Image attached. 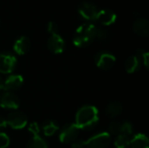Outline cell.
I'll list each match as a JSON object with an SVG mask.
<instances>
[{"label": "cell", "mask_w": 149, "mask_h": 148, "mask_svg": "<svg viewBox=\"0 0 149 148\" xmlns=\"http://www.w3.org/2000/svg\"><path fill=\"white\" fill-rule=\"evenodd\" d=\"M98 121L99 113L97 108L92 106H85L78 111L75 125L79 130L90 131L96 126Z\"/></svg>", "instance_id": "1"}, {"label": "cell", "mask_w": 149, "mask_h": 148, "mask_svg": "<svg viewBox=\"0 0 149 148\" xmlns=\"http://www.w3.org/2000/svg\"><path fill=\"white\" fill-rule=\"evenodd\" d=\"M96 32L97 27L95 25L90 23L83 24L75 31L73 37L74 45L79 48L88 46L96 38Z\"/></svg>", "instance_id": "2"}, {"label": "cell", "mask_w": 149, "mask_h": 148, "mask_svg": "<svg viewBox=\"0 0 149 148\" xmlns=\"http://www.w3.org/2000/svg\"><path fill=\"white\" fill-rule=\"evenodd\" d=\"M79 129L75 124L65 125L59 133V140L64 144H72L78 139Z\"/></svg>", "instance_id": "3"}, {"label": "cell", "mask_w": 149, "mask_h": 148, "mask_svg": "<svg viewBox=\"0 0 149 148\" xmlns=\"http://www.w3.org/2000/svg\"><path fill=\"white\" fill-rule=\"evenodd\" d=\"M116 62V58L114 55L108 51H100L95 56V63L96 65L105 71H108L112 69Z\"/></svg>", "instance_id": "4"}, {"label": "cell", "mask_w": 149, "mask_h": 148, "mask_svg": "<svg viewBox=\"0 0 149 148\" xmlns=\"http://www.w3.org/2000/svg\"><path fill=\"white\" fill-rule=\"evenodd\" d=\"M17 65L16 57L9 52L3 51L0 52V72L3 74H8L13 72Z\"/></svg>", "instance_id": "5"}, {"label": "cell", "mask_w": 149, "mask_h": 148, "mask_svg": "<svg viewBox=\"0 0 149 148\" xmlns=\"http://www.w3.org/2000/svg\"><path fill=\"white\" fill-rule=\"evenodd\" d=\"M111 143V136L107 133L94 135L86 142V148H107Z\"/></svg>", "instance_id": "6"}, {"label": "cell", "mask_w": 149, "mask_h": 148, "mask_svg": "<svg viewBox=\"0 0 149 148\" xmlns=\"http://www.w3.org/2000/svg\"><path fill=\"white\" fill-rule=\"evenodd\" d=\"M7 124L13 129L19 130L27 125V117L21 112H12L7 117Z\"/></svg>", "instance_id": "7"}, {"label": "cell", "mask_w": 149, "mask_h": 148, "mask_svg": "<svg viewBox=\"0 0 149 148\" xmlns=\"http://www.w3.org/2000/svg\"><path fill=\"white\" fill-rule=\"evenodd\" d=\"M99 13L98 8L88 2L83 3L79 8V16L86 21H95L97 20V16Z\"/></svg>", "instance_id": "8"}, {"label": "cell", "mask_w": 149, "mask_h": 148, "mask_svg": "<svg viewBox=\"0 0 149 148\" xmlns=\"http://www.w3.org/2000/svg\"><path fill=\"white\" fill-rule=\"evenodd\" d=\"M0 106L4 109H17L19 106V99L13 92H5L0 95Z\"/></svg>", "instance_id": "9"}, {"label": "cell", "mask_w": 149, "mask_h": 148, "mask_svg": "<svg viewBox=\"0 0 149 148\" xmlns=\"http://www.w3.org/2000/svg\"><path fill=\"white\" fill-rule=\"evenodd\" d=\"M47 46L52 52L55 54H60L64 51L65 44L63 38L59 34L54 33L52 34L51 37L49 38L47 42Z\"/></svg>", "instance_id": "10"}, {"label": "cell", "mask_w": 149, "mask_h": 148, "mask_svg": "<svg viewBox=\"0 0 149 148\" xmlns=\"http://www.w3.org/2000/svg\"><path fill=\"white\" fill-rule=\"evenodd\" d=\"M24 79L21 75H10L3 82V89L6 92H13L19 89L23 85Z\"/></svg>", "instance_id": "11"}, {"label": "cell", "mask_w": 149, "mask_h": 148, "mask_svg": "<svg viewBox=\"0 0 149 148\" xmlns=\"http://www.w3.org/2000/svg\"><path fill=\"white\" fill-rule=\"evenodd\" d=\"M117 19V15L115 12L110 9H104L99 10L97 20L103 25H111L115 23Z\"/></svg>", "instance_id": "12"}, {"label": "cell", "mask_w": 149, "mask_h": 148, "mask_svg": "<svg viewBox=\"0 0 149 148\" xmlns=\"http://www.w3.org/2000/svg\"><path fill=\"white\" fill-rule=\"evenodd\" d=\"M30 48H31V41L25 36H22L18 38L13 44V50L18 55H24L27 53Z\"/></svg>", "instance_id": "13"}, {"label": "cell", "mask_w": 149, "mask_h": 148, "mask_svg": "<svg viewBox=\"0 0 149 148\" xmlns=\"http://www.w3.org/2000/svg\"><path fill=\"white\" fill-rule=\"evenodd\" d=\"M133 29H134V31L137 35H139L141 37L147 38L149 35L148 21L146 18H143V17L137 18L134 23Z\"/></svg>", "instance_id": "14"}, {"label": "cell", "mask_w": 149, "mask_h": 148, "mask_svg": "<svg viewBox=\"0 0 149 148\" xmlns=\"http://www.w3.org/2000/svg\"><path fill=\"white\" fill-rule=\"evenodd\" d=\"M141 60L140 58L135 55V56H131L129 57L126 63H125V69L127 72L128 73H134L138 72L141 68Z\"/></svg>", "instance_id": "15"}, {"label": "cell", "mask_w": 149, "mask_h": 148, "mask_svg": "<svg viewBox=\"0 0 149 148\" xmlns=\"http://www.w3.org/2000/svg\"><path fill=\"white\" fill-rule=\"evenodd\" d=\"M129 146L131 148H148V139L145 134H136L130 140Z\"/></svg>", "instance_id": "16"}, {"label": "cell", "mask_w": 149, "mask_h": 148, "mask_svg": "<svg viewBox=\"0 0 149 148\" xmlns=\"http://www.w3.org/2000/svg\"><path fill=\"white\" fill-rule=\"evenodd\" d=\"M122 105L118 101H113L107 106L106 113L110 118H116L122 113Z\"/></svg>", "instance_id": "17"}, {"label": "cell", "mask_w": 149, "mask_h": 148, "mask_svg": "<svg viewBox=\"0 0 149 148\" xmlns=\"http://www.w3.org/2000/svg\"><path fill=\"white\" fill-rule=\"evenodd\" d=\"M58 130V125L53 120H48L43 125V132L45 136H52Z\"/></svg>", "instance_id": "18"}, {"label": "cell", "mask_w": 149, "mask_h": 148, "mask_svg": "<svg viewBox=\"0 0 149 148\" xmlns=\"http://www.w3.org/2000/svg\"><path fill=\"white\" fill-rule=\"evenodd\" d=\"M26 148H48L47 143L38 135L33 136L26 144Z\"/></svg>", "instance_id": "19"}, {"label": "cell", "mask_w": 149, "mask_h": 148, "mask_svg": "<svg viewBox=\"0 0 149 148\" xmlns=\"http://www.w3.org/2000/svg\"><path fill=\"white\" fill-rule=\"evenodd\" d=\"M130 138L126 134H119L114 141V146L116 148H127L130 144Z\"/></svg>", "instance_id": "20"}, {"label": "cell", "mask_w": 149, "mask_h": 148, "mask_svg": "<svg viewBox=\"0 0 149 148\" xmlns=\"http://www.w3.org/2000/svg\"><path fill=\"white\" fill-rule=\"evenodd\" d=\"M141 62H142V64L144 65V66L146 67L147 70H148L149 68V55L148 53L144 51L143 49H139L138 51H137V55H136Z\"/></svg>", "instance_id": "21"}, {"label": "cell", "mask_w": 149, "mask_h": 148, "mask_svg": "<svg viewBox=\"0 0 149 148\" xmlns=\"http://www.w3.org/2000/svg\"><path fill=\"white\" fill-rule=\"evenodd\" d=\"M134 132V128L133 126L130 122L128 121H125L121 123V129H120V133L122 134H126L130 136Z\"/></svg>", "instance_id": "22"}, {"label": "cell", "mask_w": 149, "mask_h": 148, "mask_svg": "<svg viewBox=\"0 0 149 148\" xmlns=\"http://www.w3.org/2000/svg\"><path fill=\"white\" fill-rule=\"evenodd\" d=\"M121 123L118 121H113L109 125V132L112 134H120Z\"/></svg>", "instance_id": "23"}, {"label": "cell", "mask_w": 149, "mask_h": 148, "mask_svg": "<svg viewBox=\"0 0 149 148\" xmlns=\"http://www.w3.org/2000/svg\"><path fill=\"white\" fill-rule=\"evenodd\" d=\"M9 144H10L9 137L3 133H0V148H7Z\"/></svg>", "instance_id": "24"}, {"label": "cell", "mask_w": 149, "mask_h": 148, "mask_svg": "<svg viewBox=\"0 0 149 148\" xmlns=\"http://www.w3.org/2000/svg\"><path fill=\"white\" fill-rule=\"evenodd\" d=\"M29 131L34 135V136H38V133H39V127H38V125L35 122L31 123L30 126H29Z\"/></svg>", "instance_id": "25"}, {"label": "cell", "mask_w": 149, "mask_h": 148, "mask_svg": "<svg viewBox=\"0 0 149 148\" xmlns=\"http://www.w3.org/2000/svg\"><path fill=\"white\" fill-rule=\"evenodd\" d=\"M96 38H99V39H106L107 38V32L103 30V29H100V28H97V32H96Z\"/></svg>", "instance_id": "26"}, {"label": "cell", "mask_w": 149, "mask_h": 148, "mask_svg": "<svg viewBox=\"0 0 149 148\" xmlns=\"http://www.w3.org/2000/svg\"><path fill=\"white\" fill-rule=\"evenodd\" d=\"M72 148H86V141L77 139L72 143Z\"/></svg>", "instance_id": "27"}, {"label": "cell", "mask_w": 149, "mask_h": 148, "mask_svg": "<svg viewBox=\"0 0 149 148\" xmlns=\"http://www.w3.org/2000/svg\"><path fill=\"white\" fill-rule=\"evenodd\" d=\"M47 31L48 32L52 35V34H54V33H57L58 32V28H57V25L53 23V22H49L48 23V25H47Z\"/></svg>", "instance_id": "28"}, {"label": "cell", "mask_w": 149, "mask_h": 148, "mask_svg": "<svg viewBox=\"0 0 149 148\" xmlns=\"http://www.w3.org/2000/svg\"><path fill=\"white\" fill-rule=\"evenodd\" d=\"M7 125V121L5 119H3V117H0V128L5 127Z\"/></svg>", "instance_id": "29"}, {"label": "cell", "mask_w": 149, "mask_h": 148, "mask_svg": "<svg viewBox=\"0 0 149 148\" xmlns=\"http://www.w3.org/2000/svg\"><path fill=\"white\" fill-rule=\"evenodd\" d=\"M3 80H2V79L0 77V90L3 89Z\"/></svg>", "instance_id": "30"}, {"label": "cell", "mask_w": 149, "mask_h": 148, "mask_svg": "<svg viewBox=\"0 0 149 148\" xmlns=\"http://www.w3.org/2000/svg\"><path fill=\"white\" fill-rule=\"evenodd\" d=\"M0 24H1V22H0Z\"/></svg>", "instance_id": "31"}]
</instances>
